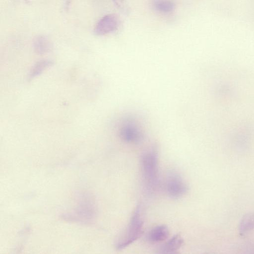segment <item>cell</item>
Masks as SVG:
<instances>
[{"mask_svg": "<svg viewBox=\"0 0 254 254\" xmlns=\"http://www.w3.org/2000/svg\"><path fill=\"white\" fill-rule=\"evenodd\" d=\"M140 164L145 190L150 194L154 193L159 181L158 156L156 149L152 148L145 151L141 156Z\"/></svg>", "mask_w": 254, "mask_h": 254, "instance_id": "1", "label": "cell"}, {"mask_svg": "<svg viewBox=\"0 0 254 254\" xmlns=\"http://www.w3.org/2000/svg\"><path fill=\"white\" fill-rule=\"evenodd\" d=\"M143 224L142 208L141 205H138L132 213L125 232L118 242V249H124L137 240L143 232Z\"/></svg>", "mask_w": 254, "mask_h": 254, "instance_id": "2", "label": "cell"}, {"mask_svg": "<svg viewBox=\"0 0 254 254\" xmlns=\"http://www.w3.org/2000/svg\"><path fill=\"white\" fill-rule=\"evenodd\" d=\"M165 190L170 197L177 199L187 193L188 187L180 175L173 172L167 175L165 181Z\"/></svg>", "mask_w": 254, "mask_h": 254, "instance_id": "3", "label": "cell"}, {"mask_svg": "<svg viewBox=\"0 0 254 254\" xmlns=\"http://www.w3.org/2000/svg\"><path fill=\"white\" fill-rule=\"evenodd\" d=\"M122 139L130 143H138L143 138V134L138 124L132 119H127L122 124L120 129Z\"/></svg>", "mask_w": 254, "mask_h": 254, "instance_id": "4", "label": "cell"}, {"mask_svg": "<svg viewBox=\"0 0 254 254\" xmlns=\"http://www.w3.org/2000/svg\"><path fill=\"white\" fill-rule=\"evenodd\" d=\"M118 25V19L114 14L103 17L97 24L95 32L97 35H104L115 30Z\"/></svg>", "mask_w": 254, "mask_h": 254, "instance_id": "5", "label": "cell"}, {"mask_svg": "<svg viewBox=\"0 0 254 254\" xmlns=\"http://www.w3.org/2000/svg\"><path fill=\"white\" fill-rule=\"evenodd\" d=\"M169 230L165 225L153 227L148 233L147 239L152 243L160 242L165 240L169 236Z\"/></svg>", "mask_w": 254, "mask_h": 254, "instance_id": "6", "label": "cell"}, {"mask_svg": "<svg viewBox=\"0 0 254 254\" xmlns=\"http://www.w3.org/2000/svg\"><path fill=\"white\" fill-rule=\"evenodd\" d=\"M183 243L182 236L180 234H176L161 247L160 252L163 254L174 253L181 248Z\"/></svg>", "mask_w": 254, "mask_h": 254, "instance_id": "7", "label": "cell"}, {"mask_svg": "<svg viewBox=\"0 0 254 254\" xmlns=\"http://www.w3.org/2000/svg\"><path fill=\"white\" fill-rule=\"evenodd\" d=\"M155 8L162 12L172 11L175 8V4L170 0H155L154 2Z\"/></svg>", "mask_w": 254, "mask_h": 254, "instance_id": "8", "label": "cell"}, {"mask_svg": "<svg viewBox=\"0 0 254 254\" xmlns=\"http://www.w3.org/2000/svg\"><path fill=\"white\" fill-rule=\"evenodd\" d=\"M254 227V214L246 216L242 221L240 225V231L244 233L249 231Z\"/></svg>", "mask_w": 254, "mask_h": 254, "instance_id": "9", "label": "cell"}, {"mask_svg": "<svg viewBox=\"0 0 254 254\" xmlns=\"http://www.w3.org/2000/svg\"><path fill=\"white\" fill-rule=\"evenodd\" d=\"M118 7L122 9L123 11L127 10V0H113Z\"/></svg>", "mask_w": 254, "mask_h": 254, "instance_id": "10", "label": "cell"}]
</instances>
